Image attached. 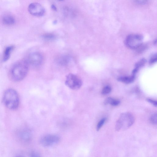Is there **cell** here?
<instances>
[{
  "instance_id": "cell-4",
  "label": "cell",
  "mask_w": 157,
  "mask_h": 157,
  "mask_svg": "<svg viewBox=\"0 0 157 157\" xmlns=\"http://www.w3.org/2000/svg\"><path fill=\"white\" fill-rule=\"evenodd\" d=\"M66 85L72 90H78L81 87L82 81L78 76L70 74L66 76L65 81Z\"/></svg>"
},
{
  "instance_id": "cell-18",
  "label": "cell",
  "mask_w": 157,
  "mask_h": 157,
  "mask_svg": "<svg viewBox=\"0 0 157 157\" xmlns=\"http://www.w3.org/2000/svg\"><path fill=\"white\" fill-rule=\"evenodd\" d=\"M146 100L147 101L148 103H150L152 104L153 105H154L155 107H157V103L156 101L150 99H146Z\"/></svg>"
},
{
  "instance_id": "cell-19",
  "label": "cell",
  "mask_w": 157,
  "mask_h": 157,
  "mask_svg": "<svg viewBox=\"0 0 157 157\" xmlns=\"http://www.w3.org/2000/svg\"><path fill=\"white\" fill-rule=\"evenodd\" d=\"M156 54L153 56L150 59V63L151 64L154 63L156 61Z\"/></svg>"
},
{
  "instance_id": "cell-20",
  "label": "cell",
  "mask_w": 157,
  "mask_h": 157,
  "mask_svg": "<svg viewBox=\"0 0 157 157\" xmlns=\"http://www.w3.org/2000/svg\"><path fill=\"white\" fill-rule=\"evenodd\" d=\"M30 157H41V156L38 153L36 152H32L31 154Z\"/></svg>"
},
{
  "instance_id": "cell-14",
  "label": "cell",
  "mask_w": 157,
  "mask_h": 157,
  "mask_svg": "<svg viewBox=\"0 0 157 157\" xmlns=\"http://www.w3.org/2000/svg\"><path fill=\"white\" fill-rule=\"evenodd\" d=\"M106 119V118H104L100 120L97 126V130L98 131L100 129L105 122Z\"/></svg>"
},
{
  "instance_id": "cell-5",
  "label": "cell",
  "mask_w": 157,
  "mask_h": 157,
  "mask_svg": "<svg viewBox=\"0 0 157 157\" xmlns=\"http://www.w3.org/2000/svg\"><path fill=\"white\" fill-rule=\"evenodd\" d=\"M142 36L138 34H132L128 35L126 38V44L127 46L131 49L138 48L142 42Z\"/></svg>"
},
{
  "instance_id": "cell-16",
  "label": "cell",
  "mask_w": 157,
  "mask_h": 157,
  "mask_svg": "<svg viewBox=\"0 0 157 157\" xmlns=\"http://www.w3.org/2000/svg\"><path fill=\"white\" fill-rule=\"evenodd\" d=\"M157 113L153 114L151 116L150 119V122L152 124L156 125L157 122Z\"/></svg>"
},
{
  "instance_id": "cell-13",
  "label": "cell",
  "mask_w": 157,
  "mask_h": 157,
  "mask_svg": "<svg viewBox=\"0 0 157 157\" xmlns=\"http://www.w3.org/2000/svg\"><path fill=\"white\" fill-rule=\"evenodd\" d=\"M111 88L110 86H107L103 88L102 91V94L104 95L108 94L111 91Z\"/></svg>"
},
{
  "instance_id": "cell-11",
  "label": "cell",
  "mask_w": 157,
  "mask_h": 157,
  "mask_svg": "<svg viewBox=\"0 0 157 157\" xmlns=\"http://www.w3.org/2000/svg\"><path fill=\"white\" fill-rule=\"evenodd\" d=\"M135 77L131 76H124L120 77L117 79L118 81L126 84L131 83L134 81Z\"/></svg>"
},
{
  "instance_id": "cell-21",
  "label": "cell",
  "mask_w": 157,
  "mask_h": 157,
  "mask_svg": "<svg viewBox=\"0 0 157 157\" xmlns=\"http://www.w3.org/2000/svg\"><path fill=\"white\" fill-rule=\"evenodd\" d=\"M44 37L48 39H51L53 38L54 37L53 35L51 34H47L44 36Z\"/></svg>"
},
{
  "instance_id": "cell-8",
  "label": "cell",
  "mask_w": 157,
  "mask_h": 157,
  "mask_svg": "<svg viewBox=\"0 0 157 157\" xmlns=\"http://www.w3.org/2000/svg\"><path fill=\"white\" fill-rule=\"evenodd\" d=\"M60 138L57 136L47 135L44 136L41 140V143L45 147H49L58 142Z\"/></svg>"
},
{
  "instance_id": "cell-10",
  "label": "cell",
  "mask_w": 157,
  "mask_h": 157,
  "mask_svg": "<svg viewBox=\"0 0 157 157\" xmlns=\"http://www.w3.org/2000/svg\"><path fill=\"white\" fill-rule=\"evenodd\" d=\"M13 46L7 47L4 51L3 60L4 62H6L8 61L10 57L11 51L13 49Z\"/></svg>"
},
{
  "instance_id": "cell-1",
  "label": "cell",
  "mask_w": 157,
  "mask_h": 157,
  "mask_svg": "<svg viewBox=\"0 0 157 157\" xmlns=\"http://www.w3.org/2000/svg\"><path fill=\"white\" fill-rule=\"evenodd\" d=\"M29 64L26 60H21L15 64L10 72L9 77L13 81H22L26 77L28 72Z\"/></svg>"
},
{
  "instance_id": "cell-17",
  "label": "cell",
  "mask_w": 157,
  "mask_h": 157,
  "mask_svg": "<svg viewBox=\"0 0 157 157\" xmlns=\"http://www.w3.org/2000/svg\"><path fill=\"white\" fill-rule=\"evenodd\" d=\"M145 63V60H142L136 64L135 68L139 70V68L144 66Z\"/></svg>"
},
{
  "instance_id": "cell-22",
  "label": "cell",
  "mask_w": 157,
  "mask_h": 157,
  "mask_svg": "<svg viewBox=\"0 0 157 157\" xmlns=\"http://www.w3.org/2000/svg\"><path fill=\"white\" fill-rule=\"evenodd\" d=\"M51 8L53 10L55 11L57 10V7L55 6L54 5H52L51 6Z\"/></svg>"
},
{
  "instance_id": "cell-9",
  "label": "cell",
  "mask_w": 157,
  "mask_h": 157,
  "mask_svg": "<svg viewBox=\"0 0 157 157\" xmlns=\"http://www.w3.org/2000/svg\"><path fill=\"white\" fill-rule=\"evenodd\" d=\"M2 21L5 25H13L15 22L13 17L10 15H4L2 18Z\"/></svg>"
},
{
  "instance_id": "cell-6",
  "label": "cell",
  "mask_w": 157,
  "mask_h": 157,
  "mask_svg": "<svg viewBox=\"0 0 157 157\" xmlns=\"http://www.w3.org/2000/svg\"><path fill=\"white\" fill-rule=\"evenodd\" d=\"M28 10L31 15L37 17H42L45 12L43 7L38 3H32L30 4Z\"/></svg>"
},
{
  "instance_id": "cell-15",
  "label": "cell",
  "mask_w": 157,
  "mask_h": 157,
  "mask_svg": "<svg viewBox=\"0 0 157 157\" xmlns=\"http://www.w3.org/2000/svg\"><path fill=\"white\" fill-rule=\"evenodd\" d=\"M21 135L22 138L24 140H27L29 139L30 137V134L29 132H22Z\"/></svg>"
},
{
  "instance_id": "cell-3",
  "label": "cell",
  "mask_w": 157,
  "mask_h": 157,
  "mask_svg": "<svg viewBox=\"0 0 157 157\" xmlns=\"http://www.w3.org/2000/svg\"><path fill=\"white\" fill-rule=\"evenodd\" d=\"M134 116L131 113H123L120 115L116 122L115 130L117 131L126 130L134 124Z\"/></svg>"
},
{
  "instance_id": "cell-23",
  "label": "cell",
  "mask_w": 157,
  "mask_h": 157,
  "mask_svg": "<svg viewBox=\"0 0 157 157\" xmlns=\"http://www.w3.org/2000/svg\"><path fill=\"white\" fill-rule=\"evenodd\" d=\"M16 157H23L21 156H16Z\"/></svg>"
},
{
  "instance_id": "cell-7",
  "label": "cell",
  "mask_w": 157,
  "mask_h": 157,
  "mask_svg": "<svg viewBox=\"0 0 157 157\" xmlns=\"http://www.w3.org/2000/svg\"><path fill=\"white\" fill-rule=\"evenodd\" d=\"M42 55L38 52H34L30 54L27 60L29 65L38 67L41 65L43 62Z\"/></svg>"
},
{
  "instance_id": "cell-2",
  "label": "cell",
  "mask_w": 157,
  "mask_h": 157,
  "mask_svg": "<svg viewBox=\"0 0 157 157\" xmlns=\"http://www.w3.org/2000/svg\"><path fill=\"white\" fill-rule=\"evenodd\" d=\"M3 100L6 107L11 110L17 109L19 103V96L17 92L13 89L7 90L4 94Z\"/></svg>"
},
{
  "instance_id": "cell-12",
  "label": "cell",
  "mask_w": 157,
  "mask_h": 157,
  "mask_svg": "<svg viewBox=\"0 0 157 157\" xmlns=\"http://www.w3.org/2000/svg\"><path fill=\"white\" fill-rule=\"evenodd\" d=\"M120 103L119 100L111 97L107 98L104 102V104L106 105L110 104L111 105L114 106L118 105Z\"/></svg>"
}]
</instances>
